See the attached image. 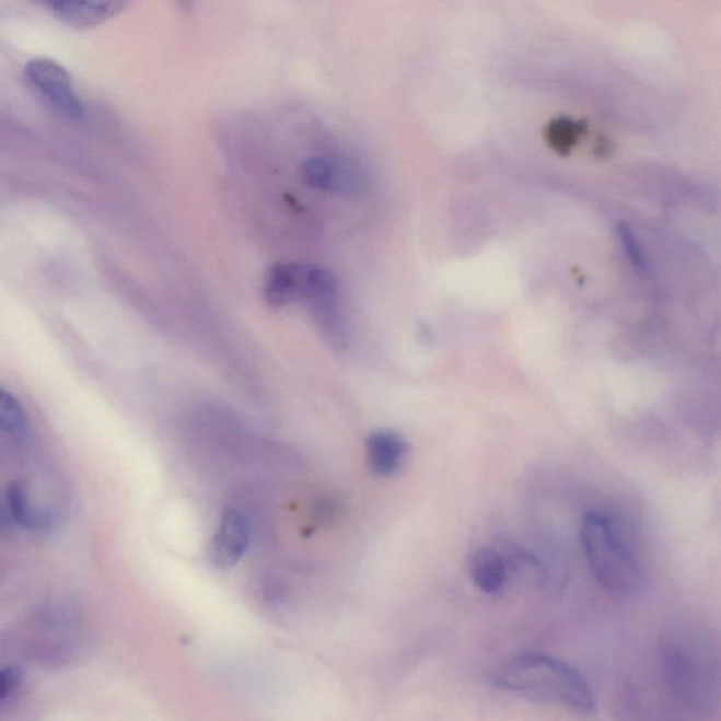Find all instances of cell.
<instances>
[{
  "label": "cell",
  "mask_w": 721,
  "mask_h": 721,
  "mask_svg": "<svg viewBox=\"0 0 721 721\" xmlns=\"http://www.w3.org/2000/svg\"><path fill=\"white\" fill-rule=\"evenodd\" d=\"M662 686L679 709L709 716L719 701V656L699 626H666L659 646Z\"/></svg>",
  "instance_id": "1"
},
{
  "label": "cell",
  "mask_w": 721,
  "mask_h": 721,
  "mask_svg": "<svg viewBox=\"0 0 721 721\" xmlns=\"http://www.w3.org/2000/svg\"><path fill=\"white\" fill-rule=\"evenodd\" d=\"M492 684L509 695L586 714L595 710V695L580 671L557 656L524 652L504 662Z\"/></svg>",
  "instance_id": "2"
},
{
  "label": "cell",
  "mask_w": 721,
  "mask_h": 721,
  "mask_svg": "<svg viewBox=\"0 0 721 721\" xmlns=\"http://www.w3.org/2000/svg\"><path fill=\"white\" fill-rule=\"evenodd\" d=\"M581 544L588 567L603 590L616 596H630L639 591L642 581L639 558L609 516L602 512L588 513Z\"/></svg>",
  "instance_id": "3"
},
{
  "label": "cell",
  "mask_w": 721,
  "mask_h": 721,
  "mask_svg": "<svg viewBox=\"0 0 721 721\" xmlns=\"http://www.w3.org/2000/svg\"><path fill=\"white\" fill-rule=\"evenodd\" d=\"M298 301L306 303L318 332L335 348L347 346V326L335 274L313 264H299Z\"/></svg>",
  "instance_id": "4"
},
{
  "label": "cell",
  "mask_w": 721,
  "mask_h": 721,
  "mask_svg": "<svg viewBox=\"0 0 721 721\" xmlns=\"http://www.w3.org/2000/svg\"><path fill=\"white\" fill-rule=\"evenodd\" d=\"M26 78L54 111L68 119H83L85 107L73 91L70 73L60 63L47 58L34 60L26 67Z\"/></svg>",
  "instance_id": "5"
},
{
  "label": "cell",
  "mask_w": 721,
  "mask_h": 721,
  "mask_svg": "<svg viewBox=\"0 0 721 721\" xmlns=\"http://www.w3.org/2000/svg\"><path fill=\"white\" fill-rule=\"evenodd\" d=\"M302 178L312 189L351 195L362 188V175L351 161L340 156L321 155L302 166Z\"/></svg>",
  "instance_id": "6"
},
{
  "label": "cell",
  "mask_w": 721,
  "mask_h": 721,
  "mask_svg": "<svg viewBox=\"0 0 721 721\" xmlns=\"http://www.w3.org/2000/svg\"><path fill=\"white\" fill-rule=\"evenodd\" d=\"M249 543V524L247 518L237 509L225 510L220 519L212 542L209 544L208 557L216 568L235 566L244 556Z\"/></svg>",
  "instance_id": "7"
},
{
  "label": "cell",
  "mask_w": 721,
  "mask_h": 721,
  "mask_svg": "<svg viewBox=\"0 0 721 721\" xmlns=\"http://www.w3.org/2000/svg\"><path fill=\"white\" fill-rule=\"evenodd\" d=\"M470 581L480 592L498 595L507 588L509 562L507 557L492 547H480L468 562Z\"/></svg>",
  "instance_id": "8"
},
{
  "label": "cell",
  "mask_w": 721,
  "mask_h": 721,
  "mask_svg": "<svg viewBox=\"0 0 721 721\" xmlns=\"http://www.w3.org/2000/svg\"><path fill=\"white\" fill-rule=\"evenodd\" d=\"M407 443L396 431L380 430L367 440L368 464L380 477H391L406 458Z\"/></svg>",
  "instance_id": "9"
},
{
  "label": "cell",
  "mask_w": 721,
  "mask_h": 721,
  "mask_svg": "<svg viewBox=\"0 0 721 721\" xmlns=\"http://www.w3.org/2000/svg\"><path fill=\"white\" fill-rule=\"evenodd\" d=\"M120 2H54L48 3L54 16L75 27H91L121 11Z\"/></svg>",
  "instance_id": "10"
},
{
  "label": "cell",
  "mask_w": 721,
  "mask_h": 721,
  "mask_svg": "<svg viewBox=\"0 0 721 721\" xmlns=\"http://www.w3.org/2000/svg\"><path fill=\"white\" fill-rule=\"evenodd\" d=\"M7 504L12 522L27 532L43 533L53 526L51 518L34 507L26 484L22 480L9 485Z\"/></svg>",
  "instance_id": "11"
},
{
  "label": "cell",
  "mask_w": 721,
  "mask_h": 721,
  "mask_svg": "<svg viewBox=\"0 0 721 721\" xmlns=\"http://www.w3.org/2000/svg\"><path fill=\"white\" fill-rule=\"evenodd\" d=\"M299 264L274 265L265 279V301L274 307H282L298 301Z\"/></svg>",
  "instance_id": "12"
},
{
  "label": "cell",
  "mask_w": 721,
  "mask_h": 721,
  "mask_svg": "<svg viewBox=\"0 0 721 721\" xmlns=\"http://www.w3.org/2000/svg\"><path fill=\"white\" fill-rule=\"evenodd\" d=\"M0 430L23 438L28 430V419L21 402L0 387Z\"/></svg>",
  "instance_id": "13"
},
{
  "label": "cell",
  "mask_w": 721,
  "mask_h": 721,
  "mask_svg": "<svg viewBox=\"0 0 721 721\" xmlns=\"http://www.w3.org/2000/svg\"><path fill=\"white\" fill-rule=\"evenodd\" d=\"M619 234L623 247H625L627 255H629L632 265L636 268L644 267V259L641 258L639 245H637L635 237H632L630 229L626 224H621L619 225Z\"/></svg>",
  "instance_id": "14"
},
{
  "label": "cell",
  "mask_w": 721,
  "mask_h": 721,
  "mask_svg": "<svg viewBox=\"0 0 721 721\" xmlns=\"http://www.w3.org/2000/svg\"><path fill=\"white\" fill-rule=\"evenodd\" d=\"M19 679H21V674H19L18 670H0V701L12 694V690L19 684Z\"/></svg>",
  "instance_id": "15"
},
{
  "label": "cell",
  "mask_w": 721,
  "mask_h": 721,
  "mask_svg": "<svg viewBox=\"0 0 721 721\" xmlns=\"http://www.w3.org/2000/svg\"><path fill=\"white\" fill-rule=\"evenodd\" d=\"M12 524L11 514H9L8 504L0 502V533H3Z\"/></svg>",
  "instance_id": "16"
}]
</instances>
